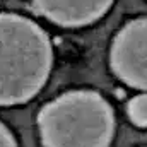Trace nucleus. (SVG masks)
I'll return each mask as SVG.
<instances>
[{
  "label": "nucleus",
  "instance_id": "obj_4",
  "mask_svg": "<svg viewBox=\"0 0 147 147\" xmlns=\"http://www.w3.org/2000/svg\"><path fill=\"white\" fill-rule=\"evenodd\" d=\"M38 14L45 19L63 26L82 28L101 19L113 0H31Z\"/></svg>",
  "mask_w": 147,
  "mask_h": 147
},
{
  "label": "nucleus",
  "instance_id": "obj_5",
  "mask_svg": "<svg viewBox=\"0 0 147 147\" xmlns=\"http://www.w3.org/2000/svg\"><path fill=\"white\" fill-rule=\"evenodd\" d=\"M128 118L134 125L147 128V92L135 96L134 99H130L128 106H127Z\"/></svg>",
  "mask_w": 147,
  "mask_h": 147
},
{
  "label": "nucleus",
  "instance_id": "obj_1",
  "mask_svg": "<svg viewBox=\"0 0 147 147\" xmlns=\"http://www.w3.org/2000/svg\"><path fill=\"white\" fill-rule=\"evenodd\" d=\"M53 50L31 19L0 14V106L28 103L50 77Z\"/></svg>",
  "mask_w": 147,
  "mask_h": 147
},
{
  "label": "nucleus",
  "instance_id": "obj_3",
  "mask_svg": "<svg viewBox=\"0 0 147 147\" xmlns=\"http://www.w3.org/2000/svg\"><path fill=\"white\" fill-rule=\"evenodd\" d=\"M110 63L121 82L147 91V17L130 21L118 31L111 45Z\"/></svg>",
  "mask_w": 147,
  "mask_h": 147
},
{
  "label": "nucleus",
  "instance_id": "obj_6",
  "mask_svg": "<svg viewBox=\"0 0 147 147\" xmlns=\"http://www.w3.org/2000/svg\"><path fill=\"white\" fill-rule=\"evenodd\" d=\"M0 147H17V142L12 132L0 121Z\"/></svg>",
  "mask_w": 147,
  "mask_h": 147
},
{
  "label": "nucleus",
  "instance_id": "obj_2",
  "mask_svg": "<svg viewBox=\"0 0 147 147\" xmlns=\"http://www.w3.org/2000/svg\"><path fill=\"white\" fill-rule=\"evenodd\" d=\"M45 147H110L115 135V113L96 91H69L38 115Z\"/></svg>",
  "mask_w": 147,
  "mask_h": 147
}]
</instances>
